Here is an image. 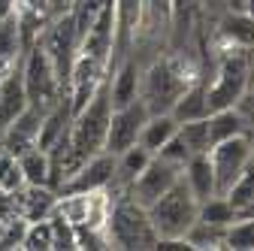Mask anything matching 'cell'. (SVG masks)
<instances>
[{
  "label": "cell",
  "instance_id": "18",
  "mask_svg": "<svg viewBox=\"0 0 254 251\" xmlns=\"http://www.w3.org/2000/svg\"><path fill=\"white\" fill-rule=\"evenodd\" d=\"M176 130H179V121H176L170 112H157V115H148V118H145V124H142L136 142L154 154L157 148H164V145L176 136Z\"/></svg>",
  "mask_w": 254,
  "mask_h": 251
},
{
  "label": "cell",
  "instance_id": "24",
  "mask_svg": "<svg viewBox=\"0 0 254 251\" xmlns=\"http://www.w3.org/2000/svg\"><path fill=\"white\" fill-rule=\"evenodd\" d=\"M224 197L230 200V206L236 209V215H239V212H242L251 200H254V161L242 170V176L230 185V191H227Z\"/></svg>",
  "mask_w": 254,
  "mask_h": 251
},
{
  "label": "cell",
  "instance_id": "26",
  "mask_svg": "<svg viewBox=\"0 0 254 251\" xmlns=\"http://www.w3.org/2000/svg\"><path fill=\"white\" fill-rule=\"evenodd\" d=\"M24 251H52V218L43 221H27L24 230Z\"/></svg>",
  "mask_w": 254,
  "mask_h": 251
},
{
  "label": "cell",
  "instance_id": "20",
  "mask_svg": "<svg viewBox=\"0 0 254 251\" xmlns=\"http://www.w3.org/2000/svg\"><path fill=\"white\" fill-rule=\"evenodd\" d=\"M224 230L227 227H218V224H206V221H197L188 227L185 233V242L190 251H218L224 248Z\"/></svg>",
  "mask_w": 254,
  "mask_h": 251
},
{
  "label": "cell",
  "instance_id": "36",
  "mask_svg": "<svg viewBox=\"0 0 254 251\" xmlns=\"http://www.w3.org/2000/svg\"><path fill=\"white\" fill-rule=\"evenodd\" d=\"M251 142H254V130H251Z\"/></svg>",
  "mask_w": 254,
  "mask_h": 251
},
{
  "label": "cell",
  "instance_id": "35",
  "mask_svg": "<svg viewBox=\"0 0 254 251\" xmlns=\"http://www.w3.org/2000/svg\"><path fill=\"white\" fill-rule=\"evenodd\" d=\"M248 61H251V70H254V49L248 52Z\"/></svg>",
  "mask_w": 254,
  "mask_h": 251
},
{
  "label": "cell",
  "instance_id": "7",
  "mask_svg": "<svg viewBox=\"0 0 254 251\" xmlns=\"http://www.w3.org/2000/svg\"><path fill=\"white\" fill-rule=\"evenodd\" d=\"M145 118H148V109L139 103V97H136L133 103L121 106V109H112L109 127H106V139H103V151H109V154H121L124 148L136 145Z\"/></svg>",
  "mask_w": 254,
  "mask_h": 251
},
{
  "label": "cell",
  "instance_id": "9",
  "mask_svg": "<svg viewBox=\"0 0 254 251\" xmlns=\"http://www.w3.org/2000/svg\"><path fill=\"white\" fill-rule=\"evenodd\" d=\"M40 121H43V109L37 106H27L9 127L0 133V148L9 151V154H18L27 151V148H34L37 145V133H40Z\"/></svg>",
  "mask_w": 254,
  "mask_h": 251
},
{
  "label": "cell",
  "instance_id": "5",
  "mask_svg": "<svg viewBox=\"0 0 254 251\" xmlns=\"http://www.w3.org/2000/svg\"><path fill=\"white\" fill-rule=\"evenodd\" d=\"M254 161V142L251 133H239L230 139H221L209 148V164L215 173V191L224 197L230 191V185L242 176V170Z\"/></svg>",
  "mask_w": 254,
  "mask_h": 251
},
{
  "label": "cell",
  "instance_id": "2",
  "mask_svg": "<svg viewBox=\"0 0 254 251\" xmlns=\"http://www.w3.org/2000/svg\"><path fill=\"white\" fill-rule=\"evenodd\" d=\"M109 248H154L157 233L148 221V212L130 197H112L109 221H106Z\"/></svg>",
  "mask_w": 254,
  "mask_h": 251
},
{
  "label": "cell",
  "instance_id": "15",
  "mask_svg": "<svg viewBox=\"0 0 254 251\" xmlns=\"http://www.w3.org/2000/svg\"><path fill=\"white\" fill-rule=\"evenodd\" d=\"M206 127H209V142H221V139H230V136H239V133H251V121L236 109V106H227V109H218V112H209L206 115Z\"/></svg>",
  "mask_w": 254,
  "mask_h": 251
},
{
  "label": "cell",
  "instance_id": "1",
  "mask_svg": "<svg viewBox=\"0 0 254 251\" xmlns=\"http://www.w3.org/2000/svg\"><path fill=\"white\" fill-rule=\"evenodd\" d=\"M145 212H148V221H151L157 239H185L188 227L194 224L197 215H200V200L190 194V188L179 176L176 185L167 194L157 197Z\"/></svg>",
  "mask_w": 254,
  "mask_h": 251
},
{
  "label": "cell",
  "instance_id": "30",
  "mask_svg": "<svg viewBox=\"0 0 254 251\" xmlns=\"http://www.w3.org/2000/svg\"><path fill=\"white\" fill-rule=\"evenodd\" d=\"M200 6H203V18H206V27H209L215 18H221L227 12V0H200Z\"/></svg>",
  "mask_w": 254,
  "mask_h": 251
},
{
  "label": "cell",
  "instance_id": "16",
  "mask_svg": "<svg viewBox=\"0 0 254 251\" xmlns=\"http://www.w3.org/2000/svg\"><path fill=\"white\" fill-rule=\"evenodd\" d=\"M182 179L185 185L190 188V194H194L200 203L215 197V173H212V164H209V151L206 154H194L185 167H182Z\"/></svg>",
  "mask_w": 254,
  "mask_h": 251
},
{
  "label": "cell",
  "instance_id": "17",
  "mask_svg": "<svg viewBox=\"0 0 254 251\" xmlns=\"http://www.w3.org/2000/svg\"><path fill=\"white\" fill-rule=\"evenodd\" d=\"M170 115L179 121V124H185V121H200V118H206L209 115V106H206V88H203V79H197V82H190L182 94H179V100L173 103V109H170Z\"/></svg>",
  "mask_w": 254,
  "mask_h": 251
},
{
  "label": "cell",
  "instance_id": "8",
  "mask_svg": "<svg viewBox=\"0 0 254 251\" xmlns=\"http://www.w3.org/2000/svg\"><path fill=\"white\" fill-rule=\"evenodd\" d=\"M115 176V154L109 151H97L88 161L79 164V170L73 176H67L61 182L58 194H88V191H100L106 188Z\"/></svg>",
  "mask_w": 254,
  "mask_h": 251
},
{
  "label": "cell",
  "instance_id": "21",
  "mask_svg": "<svg viewBox=\"0 0 254 251\" xmlns=\"http://www.w3.org/2000/svg\"><path fill=\"white\" fill-rule=\"evenodd\" d=\"M200 221H206V224H218V227H227V224H233L236 221V209L230 206V200L227 197H221V194H215V197H209V200H203L200 203Z\"/></svg>",
  "mask_w": 254,
  "mask_h": 251
},
{
  "label": "cell",
  "instance_id": "23",
  "mask_svg": "<svg viewBox=\"0 0 254 251\" xmlns=\"http://www.w3.org/2000/svg\"><path fill=\"white\" fill-rule=\"evenodd\" d=\"M179 136H182V142L188 145V151H190V154H206V151L212 148V142H209V127H206V118L179 124Z\"/></svg>",
  "mask_w": 254,
  "mask_h": 251
},
{
  "label": "cell",
  "instance_id": "10",
  "mask_svg": "<svg viewBox=\"0 0 254 251\" xmlns=\"http://www.w3.org/2000/svg\"><path fill=\"white\" fill-rule=\"evenodd\" d=\"M106 82H109L112 109H121L127 103H133L139 97V61L133 55H127L121 64H115V70L106 76Z\"/></svg>",
  "mask_w": 254,
  "mask_h": 251
},
{
  "label": "cell",
  "instance_id": "3",
  "mask_svg": "<svg viewBox=\"0 0 254 251\" xmlns=\"http://www.w3.org/2000/svg\"><path fill=\"white\" fill-rule=\"evenodd\" d=\"M37 43H40L43 52L49 55L52 67H55V73H58L61 88L67 91V85H70V70H73V61H76L79 43H82V40H79V30H76L73 12L67 9V12L55 15V18L49 21V27L37 37Z\"/></svg>",
  "mask_w": 254,
  "mask_h": 251
},
{
  "label": "cell",
  "instance_id": "28",
  "mask_svg": "<svg viewBox=\"0 0 254 251\" xmlns=\"http://www.w3.org/2000/svg\"><path fill=\"white\" fill-rule=\"evenodd\" d=\"M154 154H157V158H164L167 164H173V167H179V170H182V167H185V164H188L190 158H194V154H190V151H188V145L182 142V136H179V130H176V136H173V139H170V142H167L164 148H157Z\"/></svg>",
  "mask_w": 254,
  "mask_h": 251
},
{
  "label": "cell",
  "instance_id": "31",
  "mask_svg": "<svg viewBox=\"0 0 254 251\" xmlns=\"http://www.w3.org/2000/svg\"><path fill=\"white\" fill-rule=\"evenodd\" d=\"M49 6H52L55 15H61V12H67V9L73 6V0H49Z\"/></svg>",
  "mask_w": 254,
  "mask_h": 251
},
{
  "label": "cell",
  "instance_id": "12",
  "mask_svg": "<svg viewBox=\"0 0 254 251\" xmlns=\"http://www.w3.org/2000/svg\"><path fill=\"white\" fill-rule=\"evenodd\" d=\"M30 106L27 91H24V79H21V67L12 70L9 76L0 79V133Z\"/></svg>",
  "mask_w": 254,
  "mask_h": 251
},
{
  "label": "cell",
  "instance_id": "19",
  "mask_svg": "<svg viewBox=\"0 0 254 251\" xmlns=\"http://www.w3.org/2000/svg\"><path fill=\"white\" fill-rule=\"evenodd\" d=\"M18 164L24 173V185H49L52 188V161H49V151L43 148H27L18 154Z\"/></svg>",
  "mask_w": 254,
  "mask_h": 251
},
{
  "label": "cell",
  "instance_id": "29",
  "mask_svg": "<svg viewBox=\"0 0 254 251\" xmlns=\"http://www.w3.org/2000/svg\"><path fill=\"white\" fill-rule=\"evenodd\" d=\"M236 109L251 121V127H254V70H251V76H248V85H245V91H242Z\"/></svg>",
  "mask_w": 254,
  "mask_h": 251
},
{
  "label": "cell",
  "instance_id": "13",
  "mask_svg": "<svg viewBox=\"0 0 254 251\" xmlns=\"http://www.w3.org/2000/svg\"><path fill=\"white\" fill-rule=\"evenodd\" d=\"M18 212L24 221H43V218H52L55 203H58V191L49 185H24L18 188Z\"/></svg>",
  "mask_w": 254,
  "mask_h": 251
},
{
  "label": "cell",
  "instance_id": "27",
  "mask_svg": "<svg viewBox=\"0 0 254 251\" xmlns=\"http://www.w3.org/2000/svg\"><path fill=\"white\" fill-rule=\"evenodd\" d=\"M52 248L76 251V227L70 221H64L61 215H52Z\"/></svg>",
  "mask_w": 254,
  "mask_h": 251
},
{
  "label": "cell",
  "instance_id": "33",
  "mask_svg": "<svg viewBox=\"0 0 254 251\" xmlns=\"http://www.w3.org/2000/svg\"><path fill=\"white\" fill-rule=\"evenodd\" d=\"M248 0H227V9H245Z\"/></svg>",
  "mask_w": 254,
  "mask_h": 251
},
{
  "label": "cell",
  "instance_id": "11",
  "mask_svg": "<svg viewBox=\"0 0 254 251\" xmlns=\"http://www.w3.org/2000/svg\"><path fill=\"white\" fill-rule=\"evenodd\" d=\"M18 30H21V40H24V49H30L37 43V37L49 27V21L55 18L49 0H18L15 3V12H12Z\"/></svg>",
  "mask_w": 254,
  "mask_h": 251
},
{
  "label": "cell",
  "instance_id": "25",
  "mask_svg": "<svg viewBox=\"0 0 254 251\" xmlns=\"http://www.w3.org/2000/svg\"><path fill=\"white\" fill-rule=\"evenodd\" d=\"M18 188H24L21 164H18L15 154H9V151L0 148V191H3V194H12V191H18Z\"/></svg>",
  "mask_w": 254,
  "mask_h": 251
},
{
  "label": "cell",
  "instance_id": "4",
  "mask_svg": "<svg viewBox=\"0 0 254 251\" xmlns=\"http://www.w3.org/2000/svg\"><path fill=\"white\" fill-rule=\"evenodd\" d=\"M21 79H24V91H27L30 106H37L43 112L52 109L64 94H67V91L61 88L58 73H55L52 61H49V55L43 52L40 43H34V46L27 49V55L21 61Z\"/></svg>",
  "mask_w": 254,
  "mask_h": 251
},
{
  "label": "cell",
  "instance_id": "34",
  "mask_svg": "<svg viewBox=\"0 0 254 251\" xmlns=\"http://www.w3.org/2000/svg\"><path fill=\"white\" fill-rule=\"evenodd\" d=\"M245 12H248V15L254 18V0H248V3H245Z\"/></svg>",
  "mask_w": 254,
  "mask_h": 251
},
{
  "label": "cell",
  "instance_id": "22",
  "mask_svg": "<svg viewBox=\"0 0 254 251\" xmlns=\"http://www.w3.org/2000/svg\"><path fill=\"white\" fill-rule=\"evenodd\" d=\"M227 251H254V218H236L224 230Z\"/></svg>",
  "mask_w": 254,
  "mask_h": 251
},
{
  "label": "cell",
  "instance_id": "32",
  "mask_svg": "<svg viewBox=\"0 0 254 251\" xmlns=\"http://www.w3.org/2000/svg\"><path fill=\"white\" fill-rule=\"evenodd\" d=\"M15 3L18 0H0V18H9L15 12Z\"/></svg>",
  "mask_w": 254,
  "mask_h": 251
},
{
  "label": "cell",
  "instance_id": "6",
  "mask_svg": "<svg viewBox=\"0 0 254 251\" xmlns=\"http://www.w3.org/2000/svg\"><path fill=\"white\" fill-rule=\"evenodd\" d=\"M182 176V170L179 167H173V164H167L164 158H154L148 161V167L130 182V188H127V194L124 197H130L136 206H142V209H148L161 194H167L170 188L176 185V179Z\"/></svg>",
  "mask_w": 254,
  "mask_h": 251
},
{
  "label": "cell",
  "instance_id": "14",
  "mask_svg": "<svg viewBox=\"0 0 254 251\" xmlns=\"http://www.w3.org/2000/svg\"><path fill=\"white\" fill-rule=\"evenodd\" d=\"M27 49H24V40H21V30L15 24V18H0V79L9 76L12 70L21 67Z\"/></svg>",
  "mask_w": 254,
  "mask_h": 251
}]
</instances>
